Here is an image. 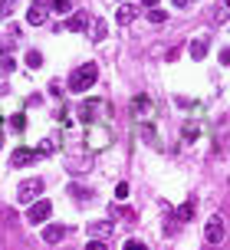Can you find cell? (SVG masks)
I'll return each mask as SVG.
<instances>
[{
	"instance_id": "cell-1",
	"label": "cell",
	"mask_w": 230,
	"mask_h": 250,
	"mask_svg": "<svg viewBox=\"0 0 230 250\" xmlns=\"http://www.w3.org/2000/svg\"><path fill=\"white\" fill-rule=\"evenodd\" d=\"M96 79H99V66L86 62V66H79L76 73L69 76V92H86L89 86H96Z\"/></svg>"
},
{
	"instance_id": "cell-2",
	"label": "cell",
	"mask_w": 230,
	"mask_h": 250,
	"mask_svg": "<svg viewBox=\"0 0 230 250\" xmlns=\"http://www.w3.org/2000/svg\"><path fill=\"white\" fill-rule=\"evenodd\" d=\"M39 194H43V178H26L20 185V191H17V201L20 204H33Z\"/></svg>"
},
{
	"instance_id": "cell-3",
	"label": "cell",
	"mask_w": 230,
	"mask_h": 250,
	"mask_svg": "<svg viewBox=\"0 0 230 250\" xmlns=\"http://www.w3.org/2000/svg\"><path fill=\"white\" fill-rule=\"evenodd\" d=\"M50 214H53V204L46 198H39V201H33V208L26 211V221H30V224H43Z\"/></svg>"
},
{
	"instance_id": "cell-4",
	"label": "cell",
	"mask_w": 230,
	"mask_h": 250,
	"mask_svg": "<svg viewBox=\"0 0 230 250\" xmlns=\"http://www.w3.org/2000/svg\"><path fill=\"white\" fill-rule=\"evenodd\" d=\"M204 240H207V244H220V240H224V217H220V214H214V217L207 221Z\"/></svg>"
},
{
	"instance_id": "cell-5",
	"label": "cell",
	"mask_w": 230,
	"mask_h": 250,
	"mask_svg": "<svg viewBox=\"0 0 230 250\" xmlns=\"http://www.w3.org/2000/svg\"><path fill=\"white\" fill-rule=\"evenodd\" d=\"M37 158H39L37 148H17L10 155V165H13V168H26V165H33Z\"/></svg>"
},
{
	"instance_id": "cell-6",
	"label": "cell",
	"mask_w": 230,
	"mask_h": 250,
	"mask_svg": "<svg viewBox=\"0 0 230 250\" xmlns=\"http://www.w3.org/2000/svg\"><path fill=\"white\" fill-rule=\"evenodd\" d=\"M66 237H69V230H66L63 224H46L43 227V240H46V244H63Z\"/></svg>"
},
{
	"instance_id": "cell-7",
	"label": "cell",
	"mask_w": 230,
	"mask_h": 250,
	"mask_svg": "<svg viewBox=\"0 0 230 250\" xmlns=\"http://www.w3.org/2000/svg\"><path fill=\"white\" fill-rule=\"evenodd\" d=\"M46 13H50V3H46V0H33V3H30V13H26V20L39 26L43 20H46Z\"/></svg>"
},
{
	"instance_id": "cell-8",
	"label": "cell",
	"mask_w": 230,
	"mask_h": 250,
	"mask_svg": "<svg viewBox=\"0 0 230 250\" xmlns=\"http://www.w3.org/2000/svg\"><path fill=\"white\" fill-rule=\"evenodd\" d=\"M132 112L138 115V119H148V115L154 112V102H152V96H135V102H132Z\"/></svg>"
},
{
	"instance_id": "cell-9",
	"label": "cell",
	"mask_w": 230,
	"mask_h": 250,
	"mask_svg": "<svg viewBox=\"0 0 230 250\" xmlns=\"http://www.w3.org/2000/svg\"><path fill=\"white\" fill-rule=\"evenodd\" d=\"M89 20H92L89 13H82V10H79V13H73V17L66 20V26H69L73 33H79V30H86V26H89Z\"/></svg>"
},
{
	"instance_id": "cell-10",
	"label": "cell",
	"mask_w": 230,
	"mask_h": 250,
	"mask_svg": "<svg viewBox=\"0 0 230 250\" xmlns=\"http://www.w3.org/2000/svg\"><path fill=\"white\" fill-rule=\"evenodd\" d=\"M86 30H89V37L96 40V43H99V40H105V33H109L105 20H99V17H96V20H89V26H86Z\"/></svg>"
},
{
	"instance_id": "cell-11",
	"label": "cell",
	"mask_w": 230,
	"mask_h": 250,
	"mask_svg": "<svg viewBox=\"0 0 230 250\" xmlns=\"http://www.w3.org/2000/svg\"><path fill=\"white\" fill-rule=\"evenodd\" d=\"M135 17H138V10H135L132 3H122V7H118V13H115V20H118V23H132Z\"/></svg>"
},
{
	"instance_id": "cell-12",
	"label": "cell",
	"mask_w": 230,
	"mask_h": 250,
	"mask_svg": "<svg viewBox=\"0 0 230 250\" xmlns=\"http://www.w3.org/2000/svg\"><path fill=\"white\" fill-rule=\"evenodd\" d=\"M96 112H99V105H96L92 99L79 105V119H82V122H92V119H96Z\"/></svg>"
},
{
	"instance_id": "cell-13",
	"label": "cell",
	"mask_w": 230,
	"mask_h": 250,
	"mask_svg": "<svg viewBox=\"0 0 230 250\" xmlns=\"http://www.w3.org/2000/svg\"><path fill=\"white\" fill-rule=\"evenodd\" d=\"M109 234H112V221H99V224H92V237L105 240Z\"/></svg>"
},
{
	"instance_id": "cell-14",
	"label": "cell",
	"mask_w": 230,
	"mask_h": 250,
	"mask_svg": "<svg viewBox=\"0 0 230 250\" xmlns=\"http://www.w3.org/2000/svg\"><path fill=\"white\" fill-rule=\"evenodd\" d=\"M191 56L194 60H204L207 56V40H194L191 43Z\"/></svg>"
},
{
	"instance_id": "cell-15",
	"label": "cell",
	"mask_w": 230,
	"mask_h": 250,
	"mask_svg": "<svg viewBox=\"0 0 230 250\" xmlns=\"http://www.w3.org/2000/svg\"><path fill=\"white\" fill-rule=\"evenodd\" d=\"M165 20H168L165 10H158V7H152V10H148V23H165Z\"/></svg>"
},
{
	"instance_id": "cell-16",
	"label": "cell",
	"mask_w": 230,
	"mask_h": 250,
	"mask_svg": "<svg viewBox=\"0 0 230 250\" xmlns=\"http://www.w3.org/2000/svg\"><path fill=\"white\" fill-rule=\"evenodd\" d=\"M174 217H178V221H191V217H194V204H181Z\"/></svg>"
},
{
	"instance_id": "cell-17",
	"label": "cell",
	"mask_w": 230,
	"mask_h": 250,
	"mask_svg": "<svg viewBox=\"0 0 230 250\" xmlns=\"http://www.w3.org/2000/svg\"><path fill=\"white\" fill-rule=\"evenodd\" d=\"M26 66H30V69H37V66H43V56H39L37 50H30V53H26Z\"/></svg>"
},
{
	"instance_id": "cell-18",
	"label": "cell",
	"mask_w": 230,
	"mask_h": 250,
	"mask_svg": "<svg viewBox=\"0 0 230 250\" xmlns=\"http://www.w3.org/2000/svg\"><path fill=\"white\" fill-rule=\"evenodd\" d=\"M10 128H13V132H23V128H26V115L23 112L13 115V119H10Z\"/></svg>"
},
{
	"instance_id": "cell-19",
	"label": "cell",
	"mask_w": 230,
	"mask_h": 250,
	"mask_svg": "<svg viewBox=\"0 0 230 250\" xmlns=\"http://www.w3.org/2000/svg\"><path fill=\"white\" fill-rule=\"evenodd\" d=\"M17 10V0H0V17H10Z\"/></svg>"
},
{
	"instance_id": "cell-20",
	"label": "cell",
	"mask_w": 230,
	"mask_h": 250,
	"mask_svg": "<svg viewBox=\"0 0 230 250\" xmlns=\"http://www.w3.org/2000/svg\"><path fill=\"white\" fill-rule=\"evenodd\" d=\"M53 148H56V138H46V142H39V148H37V155H50Z\"/></svg>"
},
{
	"instance_id": "cell-21",
	"label": "cell",
	"mask_w": 230,
	"mask_h": 250,
	"mask_svg": "<svg viewBox=\"0 0 230 250\" xmlns=\"http://www.w3.org/2000/svg\"><path fill=\"white\" fill-rule=\"evenodd\" d=\"M69 7H73V0H53V10L59 13H69Z\"/></svg>"
},
{
	"instance_id": "cell-22",
	"label": "cell",
	"mask_w": 230,
	"mask_h": 250,
	"mask_svg": "<svg viewBox=\"0 0 230 250\" xmlns=\"http://www.w3.org/2000/svg\"><path fill=\"white\" fill-rule=\"evenodd\" d=\"M128 191H132V188H128L125 181H122V185H115V198H118V201H125V198H128Z\"/></svg>"
},
{
	"instance_id": "cell-23",
	"label": "cell",
	"mask_w": 230,
	"mask_h": 250,
	"mask_svg": "<svg viewBox=\"0 0 230 250\" xmlns=\"http://www.w3.org/2000/svg\"><path fill=\"white\" fill-rule=\"evenodd\" d=\"M125 250H148V244H141V240H128Z\"/></svg>"
},
{
	"instance_id": "cell-24",
	"label": "cell",
	"mask_w": 230,
	"mask_h": 250,
	"mask_svg": "<svg viewBox=\"0 0 230 250\" xmlns=\"http://www.w3.org/2000/svg\"><path fill=\"white\" fill-rule=\"evenodd\" d=\"M86 250H105V244H102V240H89V244H86Z\"/></svg>"
},
{
	"instance_id": "cell-25",
	"label": "cell",
	"mask_w": 230,
	"mask_h": 250,
	"mask_svg": "<svg viewBox=\"0 0 230 250\" xmlns=\"http://www.w3.org/2000/svg\"><path fill=\"white\" fill-rule=\"evenodd\" d=\"M184 135H188V138H194V135H197V125H194V122H188V128H184Z\"/></svg>"
},
{
	"instance_id": "cell-26",
	"label": "cell",
	"mask_w": 230,
	"mask_h": 250,
	"mask_svg": "<svg viewBox=\"0 0 230 250\" xmlns=\"http://www.w3.org/2000/svg\"><path fill=\"white\" fill-rule=\"evenodd\" d=\"M220 62H224V66H230V46H227V50H220Z\"/></svg>"
},
{
	"instance_id": "cell-27",
	"label": "cell",
	"mask_w": 230,
	"mask_h": 250,
	"mask_svg": "<svg viewBox=\"0 0 230 250\" xmlns=\"http://www.w3.org/2000/svg\"><path fill=\"white\" fill-rule=\"evenodd\" d=\"M141 3H145L148 10H152V7H158V0H141Z\"/></svg>"
},
{
	"instance_id": "cell-28",
	"label": "cell",
	"mask_w": 230,
	"mask_h": 250,
	"mask_svg": "<svg viewBox=\"0 0 230 250\" xmlns=\"http://www.w3.org/2000/svg\"><path fill=\"white\" fill-rule=\"evenodd\" d=\"M224 3H227V7H230V0H224Z\"/></svg>"
}]
</instances>
